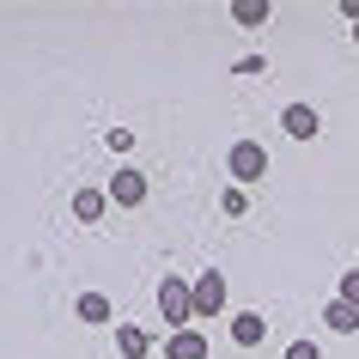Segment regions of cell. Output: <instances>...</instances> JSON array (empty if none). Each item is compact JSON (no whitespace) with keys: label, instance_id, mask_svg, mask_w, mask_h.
<instances>
[{"label":"cell","instance_id":"12","mask_svg":"<svg viewBox=\"0 0 359 359\" xmlns=\"http://www.w3.org/2000/svg\"><path fill=\"white\" fill-rule=\"evenodd\" d=\"M231 19H238V25H268V0H238Z\"/></svg>","mask_w":359,"mask_h":359},{"label":"cell","instance_id":"7","mask_svg":"<svg viewBox=\"0 0 359 359\" xmlns=\"http://www.w3.org/2000/svg\"><path fill=\"white\" fill-rule=\"evenodd\" d=\"M323 329H335V335H359V311L347 299H329V304H323Z\"/></svg>","mask_w":359,"mask_h":359},{"label":"cell","instance_id":"10","mask_svg":"<svg viewBox=\"0 0 359 359\" xmlns=\"http://www.w3.org/2000/svg\"><path fill=\"white\" fill-rule=\"evenodd\" d=\"M104 208H110V189H79V195H74V213L86 219V226H92Z\"/></svg>","mask_w":359,"mask_h":359},{"label":"cell","instance_id":"2","mask_svg":"<svg viewBox=\"0 0 359 359\" xmlns=\"http://www.w3.org/2000/svg\"><path fill=\"white\" fill-rule=\"evenodd\" d=\"M226 170H231V183H256L268 170V152L256 147V140H238V147L226 152Z\"/></svg>","mask_w":359,"mask_h":359},{"label":"cell","instance_id":"4","mask_svg":"<svg viewBox=\"0 0 359 359\" xmlns=\"http://www.w3.org/2000/svg\"><path fill=\"white\" fill-rule=\"evenodd\" d=\"M226 311V274H201L195 280V317H219Z\"/></svg>","mask_w":359,"mask_h":359},{"label":"cell","instance_id":"5","mask_svg":"<svg viewBox=\"0 0 359 359\" xmlns=\"http://www.w3.org/2000/svg\"><path fill=\"white\" fill-rule=\"evenodd\" d=\"M110 201L116 208H140V201H147V177H140V170H116L110 177Z\"/></svg>","mask_w":359,"mask_h":359},{"label":"cell","instance_id":"15","mask_svg":"<svg viewBox=\"0 0 359 359\" xmlns=\"http://www.w3.org/2000/svg\"><path fill=\"white\" fill-rule=\"evenodd\" d=\"M244 208H250V195H244V189H226V213H231V219H238Z\"/></svg>","mask_w":359,"mask_h":359},{"label":"cell","instance_id":"16","mask_svg":"<svg viewBox=\"0 0 359 359\" xmlns=\"http://www.w3.org/2000/svg\"><path fill=\"white\" fill-rule=\"evenodd\" d=\"M353 43H359V25H353Z\"/></svg>","mask_w":359,"mask_h":359},{"label":"cell","instance_id":"9","mask_svg":"<svg viewBox=\"0 0 359 359\" xmlns=\"http://www.w3.org/2000/svg\"><path fill=\"white\" fill-rule=\"evenodd\" d=\"M116 347H122V359H147L152 353L147 329H134V323H128V329H116Z\"/></svg>","mask_w":359,"mask_h":359},{"label":"cell","instance_id":"6","mask_svg":"<svg viewBox=\"0 0 359 359\" xmlns=\"http://www.w3.org/2000/svg\"><path fill=\"white\" fill-rule=\"evenodd\" d=\"M165 359H208V335H201V329H170Z\"/></svg>","mask_w":359,"mask_h":359},{"label":"cell","instance_id":"1","mask_svg":"<svg viewBox=\"0 0 359 359\" xmlns=\"http://www.w3.org/2000/svg\"><path fill=\"white\" fill-rule=\"evenodd\" d=\"M158 311H165L170 329H189V317H195V286L165 280V286H158Z\"/></svg>","mask_w":359,"mask_h":359},{"label":"cell","instance_id":"14","mask_svg":"<svg viewBox=\"0 0 359 359\" xmlns=\"http://www.w3.org/2000/svg\"><path fill=\"white\" fill-rule=\"evenodd\" d=\"M286 359H323V353H317V341H292V347H286Z\"/></svg>","mask_w":359,"mask_h":359},{"label":"cell","instance_id":"13","mask_svg":"<svg viewBox=\"0 0 359 359\" xmlns=\"http://www.w3.org/2000/svg\"><path fill=\"white\" fill-rule=\"evenodd\" d=\"M341 299L359 311V268H347V274H341Z\"/></svg>","mask_w":359,"mask_h":359},{"label":"cell","instance_id":"3","mask_svg":"<svg viewBox=\"0 0 359 359\" xmlns=\"http://www.w3.org/2000/svg\"><path fill=\"white\" fill-rule=\"evenodd\" d=\"M280 134H286V140H317V134H323V116L311 110V104H286Z\"/></svg>","mask_w":359,"mask_h":359},{"label":"cell","instance_id":"11","mask_svg":"<svg viewBox=\"0 0 359 359\" xmlns=\"http://www.w3.org/2000/svg\"><path fill=\"white\" fill-rule=\"evenodd\" d=\"M79 323H110V299L104 292H79Z\"/></svg>","mask_w":359,"mask_h":359},{"label":"cell","instance_id":"8","mask_svg":"<svg viewBox=\"0 0 359 359\" xmlns=\"http://www.w3.org/2000/svg\"><path fill=\"white\" fill-rule=\"evenodd\" d=\"M262 335H268V323L256 317V311H238V317H231V341H238V347H256Z\"/></svg>","mask_w":359,"mask_h":359}]
</instances>
